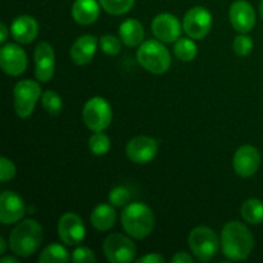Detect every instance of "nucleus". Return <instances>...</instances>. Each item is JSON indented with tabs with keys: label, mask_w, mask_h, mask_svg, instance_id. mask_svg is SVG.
I'll return each instance as SVG.
<instances>
[{
	"label": "nucleus",
	"mask_w": 263,
	"mask_h": 263,
	"mask_svg": "<svg viewBox=\"0 0 263 263\" xmlns=\"http://www.w3.org/2000/svg\"><path fill=\"white\" fill-rule=\"evenodd\" d=\"M221 247L226 258L244 261L253 251L254 238L247 225L239 221H230L223 226L221 233Z\"/></svg>",
	"instance_id": "obj_1"
},
{
	"label": "nucleus",
	"mask_w": 263,
	"mask_h": 263,
	"mask_svg": "<svg viewBox=\"0 0 263 263\" xmlns=\"http://www.w3.org/2000/svg\"><path fill=\"white\" fill-rule=\"evenodd\" d=\"M43 228L36 220H25L18 223L9 235V247L15 256H32L40 248L43 241Z\"/></svg>",
	"instance_id": "obj_2"
},
{
	"label": "nucleus",
	"mask_w": 263,
	"mask_h": 263,
	"mask_svg": "<svg viewBox=\"0 0 263 263\" xmlns=\"http://www.w3.org/2000/svg\"><path fill=\"white\" fill-rule=\"evenodd\" d=\"M121 223L123 230L134 239H144L153 231L154 215L143 203H130L121 213Z\"/></svg>",
	"instance_id": "obj_3"
},
{
	"label": "nucleus",
	"mask_w": 263,
	"mask_h": 263,
	"mask_svg": "<svg viewBox=\"0 0 263 263\" xmlns=\"http://www.w3.org/2000/svg\"><path fill=\"white\" fill-rule=\"evenodd\" d=\"M136 58L143 68L154 74L164 73L171 66L168 49L158 40H146L141 43Z\"/></svg>",
	"instance_id": "obj_4"
},
{
	"label": "nucleus",
	"mask_w": 263,
	"mask_h": 263,
	"mask_svg": "<svg viewBox=\"0 0 263 263\" xmlns=\"http://www.w3.org/2000/svg\"><path fill=\"white\" fill-rule=\"evenodd\" d=\"M189 246L193 254L200 262H208L217 253L220 241L212 229L207 226H198L190 233Z\"/></svg>",
	"instance_id": "obj_5"
},
{
	"label": "nucleus",
	"mask_w": 263,
	"mask_h": 263,
	"mask_svg": "<svg viewBox=\"0 0 263 263\" xmlns=\"http://www.w3.org/2000/svg\"><path fill=\"white\" fill-rule=\"evenodd\" d=\"M112 108L102 97H94L89 99L82 109V118L87 128L94 133L105 130L112 122Z\"/></svg>",
	"instance_id": "obj_6"
},
{
	"label": "nucleus",
	"mask_w": 263,
	"mask_h": 263,
	"mask_svg": "<svg viewBox=\"0 0 263 263\" xmlns=\"http://www.w3.org/2000/svg\"><path fill=\"white\" fill-rule=\"evenodd\" d=\"M14 110L20 118L32 115L35 105L41 95L39 82L32 80H21L14 86Z\"/></svg>",
	"instance_id": "obj_7"
},
{
	"label": "nucleus",
	"mask_w": 263,
	"mask_h": 263,
	"mask_svg": "<svg viewBox=\"0 0 263 263\" xmlns=\"http://www.w3.org/2000/svg\"><path fill=\"white\" fill-rule=\"evenodd\" d=\"M105 257L112 263H128L135 259L136 247L134 241L122 234H110L103 243Z\"/></svg>",
	"instance_id": "obj_8"
},
{
	"label": "nucleus",
	"mask_w": 263,
	"mask_h": 263,
	"mask_svg": "<svg viewBox=\"0 0 263 263\" xmlns=\"http://www.w3.org/2000/svg\"><path fill=\"white\" fill-rule=\"evenodd\" d=\"M182 28L185 33L194 40L204 39L212 28V15L210 10L203 7L189 9L182 21Z\"/></svg>",
	"instance_id": "obj_9"
},
{
	"label": "nucleus",
	"mask_w": 263,
	"mask_h": 263,
	"mask_svg": "<svg viewBox=\"0 0 263 263\" xmlns=\"http://www.w3.org/2000/svg\"><path fill=\"white\" fill-rule=\"evenodd\" d=\"M58 235L66 246H79L86 236L84 221L76 213H64L59 218Z\"/></svg>",
	"instance_id": "obj_10"
},
{
	"label": "nucleus",
	"mask_w": 263,
	"mask_h": 263,
	"mask_svg": "<svg viewBox=\"0 0 263 263\" xmlns=\"http://www.w3.org/2000/svg\"><path fill=\"white\" fill-rule=\"evenodd\" d=\"M158 153V144L151 136H136L128 141L126 154L134 163L145 164L153 161Z\"/></svg>",
	"instance_id": "obj_11"
},
{
	"label": "nucleus",
	"mask_w": 263,
	"mask_h": 263,
	"mask_svg": "<svg viewBox=\"0 0 263 263\" xmlns=\"http://www.w3.org/2000/svg\"><path fill=\"white\" fill-rule=\"evenodd\" d=\"M0 66L9 76H20L27 68V55L17 44H5L0 50Z\"/></svg>",
	"instance_id": "obj_12"
},
{
	"label": "nucleus",
	"mask_w": 263,
	"mask_h": 263,
	"mask_svg": "<svg viewBox=\"0 0 263 263\" xmlns=\"http://www.w3.org/2000/svg\"><path fill=\"white\" fill-rule=\"evenodd\" d=\"M261 164V154L258 149L252 145H243L235 152L233 167L236 175L241 177H251L258 171Z\"/></svg>",
	"instance_id": "obj_13"
},
{
	"label": "nucleus",
	"mask_w": 263,
	"mask_h": 263,
	"mask_svg": "<svg viewBox=\"0 0 263 263\" xmlns=\"http://www.w3.org/2000/svg\"><path fill=\"white\" fill-rule=\"evenodd\" d=\"M35 59V76L40 82H49L54 76L55 54L50 44L41 41L33 53Z\"/></svg>",
	"instance_id": "obj_14"
},
{
	"label": "nucleus",
	"mask_w": 263,
	"mask_h": 263,
	"mask_svg": "<svg viewBox=\"0 0 263 263\" xmlns=\"http://www.w3.org/2000/svg\"><path fill=\"white\" fill-rule=\"evenodd\" d=\"M154 36L162 43H176L181 37L182 27L180 21L170 13H161L152 22Z\"/></svg>",
	"instance_id": "obj_15"
},
{
	"label": "nucleus",
	"mask_w": 263,
	"mask_h": 263,
	"mask_svg": "<svg viewBox=\"0 0 263 263\" xmlns=\"http://www.w3.org/2000/svg\"><path fill=\"white\" fill-rule=\"evenodd\" d=\"M25 202L17 193L5 190L0 195V221L4 225H12L25 216Z\"/></svg>",
	"instance_id": "obj_16"
},
{
	"label": "nucleus",
	"mask_w": 263,
	"mask_h": 263,
	"mask_svg": "<svg viewBox=\"0 0 263 263\" xmlns=\"http://www.w3.org/2000/svg\"><path fill=\"white\" fill-rule=\"evenodd\" d=\"M230 22L238 32L247 33L256 25V12L251 3L236 0L230 7Z\"/></svg>",
	"instance_id": "obj_17"
},
{
	"label": "nucleus",
	"mask_w": 263,
	"mask_h": 263,
	"mask_svg": "<svg viewBox=\"0 0 263 263\" xmlns=\"http://www.w3.org/2000/svg\"><path fill=\"white\" fill-rule=\"evenodd\" d=\"M98 48V40L92 35H82L77 39L69 50V55L77 66H85L90 63L95 55Z\"/></svg>",
	"instance_id": "obj_18"
},
{
	"label": "nucleus",
	"mask_w": 263,
	"mask_h": 263,
	"mask_svg": "<svg viewBox=\"0 0 263 263\" xmlns=\"http://www.w3.org/2000/svg\"><path fill=\"white\" fill-rule=\"evenodd\" d=\"M13 39L21 44H30L36 39L39 33V25L31 15H20L13 21L10 26Z\"/></svg>",
	"instance_id": "obj_19"
},
{
	"label": "nucleus",
	"mask_w": 263,
	"mask_h": 263,
	"mask_svg": "<svg viewBox=\"0 0 263 263\" xmlns=\"http://www.w3.org/2000/svg\"><path fill=\"white\" fill-rule=\"evenodd\" d=\"M72 17L84 26L92 25L100 14V3L97 0H76L72 5Z\"/></svg>",
	"instance_id": "obj_20"
},
{
	"label": "nucleus",
	"mask_w": 263,
	"mask_h": 263,
	"mask_svg": "<svg viewBox=\"0 0 263 263\" xmlns=\"http://www.w3.org/2000/svg\"><path fill=\"white\" fill-rule=\"evenodd\" d=\"M116 220H117V215L113 205L105 204V203L97 205L90 216L91 225L99 231L110 230L116 225Z\"/></svg>",
	"instance_id": "obj_21"
},
{
	"label": "nucleus",
	"mask_w": 263,
	"mask_h": 263,
	"mask_svg": "<svg viewBox=\"0 0 263 263\" xmlns=\"http://www.w3.org/2000/svg\"><path fill=\"white\" fill-rule=\"evenodd\" d=\"M120 37L126 46H138L144 40V27L138 20L128 18L120 26Z\"/></svg>",
	"instance_id": "obj_22"
},
{
	"label": "nucleus",
	"mask_w": 263,
	"mask_h": 263,
	"mask_svg": "<svg viewBox=\"0 0 263 263\" xmlns=\"http://www.w3.org/2000/svg\"><path fill=\"white\" fill-rule=\"evenodd\" d=\"M69 259V253L61 244H50L45 247L39 256L40 263H67Z\"/></svg>",
	"instance_id": "obj_23"
},
{
	"label": "nucleus",
	"mask_w": 263,
	"mask_h": 263,
	"mask_svg": "<svg viewBox=\"0 0 263 263\" xmlns=\"http://www.w3.org/2000/svg\"><path fill=\"white\" fill-rule=\"evenodd\" d=\"M241 216L251 225H259L263 222V203L254 198L246 200L241 205Z\"/></svg>",
	"instance_id": "obj_24"
},
{
	"label": "nucleus",
	"mask_w": 263,
	"mask_h": 263,
	"mask_svg": "<svg viewBox=\"0 0 263 263\" xmlns=\"http://www.w3.org/2000/svg\"><path fill=\"white\" fill-rule=\"evenodd\" d=\"M175 55L182 62H190L197 57L198 48L197 44L192 40V39L180 37L179 40L175 43Z\"/></svg>",
	"instance_id": "obj_25"
},
{
	"label": "nucleus",
	"mask_w": 263,
	"mask_h": 263,
	"mask_svg": "<svg viewBox=\"0 0 263 263\" xmlns=\"http://www.w3.org/2000/svg\"><path fill=\"white\" fill-rule=\"evenodd\" d=\"M100 7L113 15L126 14L133 9L135 0H99Z\"/></svg>",
	"instance_id": "obj_26"
},
{
	"label": "nucleus",
	"mask_w": 263,
	"mask_h": 263,
	"mask_svg": "<svg viewBox=\"0 0 263 263\" xmlns=\"http://www.w3.org/2000/svg\"><path fill=\"white\" fill-rule=\"evenodd\" d=\"M41 102H43V107L45 108L49 115L57 116L62 112L63 102H62V98L59 97L58 92L53 91V90H46L43 94Z\"/></svg>",
	"instance_id": "obj_27"
},
{
	"label": "nucleus",
	"mask_w": 263,
	"mask_h": 263,
	"mask_svg": "<svg viewBox=\"0 0 263 263\" xmlns=\"http://www.w3.org/2000/svg\"><path fill=\"white\" fill-rule=\"evenodd\" d=\"M89 148L90 152L95 156H104L110 149V140L103 131L95 133L91 138L89 139Z\"/></svg>",
	"instance_id": "obj_28"
},
{
	"label": "nucleus",
	"mask_w": 263,
	"mask_h": 263,
	"mask_svg": "<svg viewBox=\"0 0 263 263\" xmlns=\"http://www.w3.org/2000/svg\"><path fill=\"white\" fill-rule=\"evenodd\" d=\"M108 199H109V203L113 207H125L130 202L131 193L127 187L117 186L110 190Z\"/></svg>",
	"instance_id": "obj_29"
},
{
	"label": "nucleus",
	"mask_w": 263,
	"mask_h": 263,
	"mask_svg": "<svg viewBox=\"0 0 263 263\" xmlns=\"http://www.w3.org/2000/svg\"><path fill=\"white\" fill-rule=\"evenodd\" d=\"M122 40L113 35H104L100 37V49L108 55H117L122 48Z\"/></svg>",
	"instance_id": "obj_30"
},
{
	"label": "nucleus",
	"mask_w": 263,
	"mask_h": 263,
	"mask_svg": "<svg viewBox=\"0 0 263 263\" xmlns=\"http://www.w3.org/2000/svg\"><path fill=\"white\" fill-rule=\"evenodd\" d=\"M233 49L235 51L236 55L239 57H247L251 54V51L253 50V40L249 37L248 35H241L236 36L235 40L233 43Z\"/></svg>",
	"instance_id": "obj_31"
},
{
	"label": "nucleus",
	"mask_w": 263,
	"mask_h": 263,
	"mask_svg": "<svg viewBox=\"0 0 263 263\" xmlns=\"http://www.w3.org/2000/svg\"><path fill=\"white\" fill-rule=\"evenodd\" d=\"M15 172H17V170H15L14 163L10 159L2 157L0 158V180L3 182L9 181L15 176Z\"/></svg>",
	"instance_id": "obj_32"
},
{
	"label": "nucleus",
	"mask_w": 263,
	"mask_h": 263,
	"mask_svg": "<svg viewBox=\"0 0 263 263\" xmlns=\"http://www.w3.org/2000/svg\"><path fill=\"white\" fill-rule=\"evenodd\" d=\"M71 259L76 263H94L95 254L91 249L86 248V247H79L72 253Z\"/></svg>",
	"instance_id": "obj_33"
},
{
	"label": "nucleus",
	"mask_w": 263,
	"mask_h": 263,
	"mask_svg": "<svg viewBox=\"0 0 263 263\" xmlns=\"http://www.w3.org/2000/svg\"><path fill=\"white\" fill-rule=\"evenodd\" d=\"M136 262L139 263H164L166 259L164 257H162L161 254L158 253H149L146 256H143L141 258L136 259Z\"/></svg>",
	"instance_id": "obj_34"
},
{
	"label": "nucleus",
	"mask_w": 263,
	"mask_h": 263,
	"mask_svg": "<svg viewBox=\"0 0 263 263\" xmlns=\"http://www.w3.org/2000/svg\"><path fill=\"white\" fill-rule=\"evenodd\" d=\"M193 261H194L193 257L189 256L187 253H185V252H179V253H176L171 258L172 263H193Z\"/></svg>",
	"instance_id": "obj_35"
},
{
	"label": "nucleus",
	"mask_w": 263,
	"mask_h": 263,
	"mask_svg": "<svg viewBox=\"0 0 263 263\" xmlns=\"http://www.w3.org/2000/svg\"><path fill=\"white\" fill-rule=\"evenodd\" d=\"M8 39V27L5 23L0 25V44H4L5 40Z\"/></svg>",
	"instance_id": "obj_36"
},
{
	"label": "nucleus",
	"mask_w": 263,
	"mask_h": 263,
	"mask_svg": "<svg viewBox=\"0 0 263 263\" xmlns=\"http://www.w3.org/2000/svg\"><path fill=\"white\" fill-rule=\"evenodd\" d=\"M2 263H18V259L14 258V257H4L2 258Z\"/></svg>",
	"instance_id": "obj_37"
},
{
	"label": "nucleus",
	"mask_w": 263,
	"mask_h": 263,
	"mask_svg": "<svg viewBox=\"0 0 263 263\" xmlns=\"http://www.w3.org/2000/svg\"><path fill=\"white\" fill-rule=\"evenodd\" d=\"M5 248H7V246H5V240L3 238H0V253L4 254Z\"/></svg>",
	"instance_id": "obj_38"
},
{
	"label": "nucleus",
	"mask_w": 263,
	"mask_h": 263,
	"mask_svg": "<svg viewBox=\"0 0 263 263\" xmlns=\"http://www.w3.org/2000/svg\"><path fill=\"white\" fill-rule=\"evenodd\" d=\"M259 14L263 18V0H261V4H259Z\"/></svg>",
	"instance_id": "obj_39"
}]
</instances>
